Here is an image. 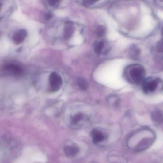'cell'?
Returning a JSON list of instances; mask_svg holds the SVG:
<instances>
[{
	"label": "cell",
	"mask_w": 163,
	"mask_h": 163,
	"mask_svg": "<svg viewBox=\"0 0 163 163\" xmlns=\"http://www.w3.org/2000/svg\"><path fill=\"white\" fill-rule=\"evenodd\" d=\"M72 26L70 24H67L66 26V30H65V33L64 36L66 38H69L70 37V35L72 34Z\"/></svg>",
	"instance_id": "5bb4252c"
},
{
	"label": "cell",
	"mask_w": 163,
	"mask_h": 163,
	"mask_svg": "<svg viewBox=\"0 0 163 163\" xmlns=\"http://www.w3.org/2000/svg\"><path fill=\"white\" fill-rule=\"evenodd\" d=\"M107 1H79L78 2H81L82 5L87 7H97L102 6L105 5Z\"/></svg>",
	"instance_id": "9c48e42d"
},
{
	"label": "cell",
	"mask_w": 163,
	"mask_h": 163,
	"mask_svg": "<svg viewBox=\"0 0 163 163\" xmlns=\"http://www.w3.org/2000/svg\"><path fill=\"white\" fill-rule=\"evenodd\" d=\"M104 41H98L94 45L93 49H94V51L96 53L99 54L102 53V51L104 49Z\"/></svg>",
	"instance_id": "7c38bea8"
},
{
	"label": "cell",
	"mask_w": 163,
	"mask_h": 163,
	"mask_svg": "<svg viewBox=\"0 0 163 163\" xmlns=\"http://www.w3.org/2000/svg\"><path fill=\"white\" fill-rule=\"evenodd\" d=\"M4 70H6L9 72L12 73L14 75L21 74L23 72V70L19 66L13 64H8L6 65L4 67Z\"/></svg>",
	"instance_id": "52a82bcc"
},
{
	"label": "cell",
	"mask_w": 163,
	"mask_h": 163,
	"mask_svg": "<svg viewBox=\"0 0 163 163\" xmlns=\"http://www.w3.org/2000/svg\"><path fill=\"white\" fill-rule=\"evenodd\" d=\"M108 102L113 106H116L119 103V99L116 96H112L109 98Z\"/></svg>",
	"instance_id": "2e32d148"
},
{
	"label": "cell",
	"mask_w": 163,
	"mask_h": 163,
	"mask_svg": "<svg viewBox=\"0 0 163 163\" xmlns=\"http://www.w3.org/2000/svg\"><path fill=\"white\" fill-rule=\"evenodd\" d=\"M91 136L93 142L94 144H97L105 140L108 135L106 132L101 129L94 128L91 132Z\"/></svg>",
	"instance_id": "8992f818"
},
{
	"label": "cell",
	"mask_w": 163,
	"mask_h": 163,
	"mask_svg": "<svg viewBox=\"0 0 163 163\" xmlns=\"http://www.w3.org/2000/svg\"><path fill=\"white\" fill-rule=\"evenodd\" d=\"M109 163H127V161L126 158L119 155L112 154L108 157Z\"/></svg>",
	"instance_id": "8fae6325"
},
{
	"label": "cell",
	"mask_w": 163,
	"mask_h": 163,
	"mask_svg": "<svg viewBox=\"0 0 163 163\" xmlns=\"http://www.w3.org/2000/svg\"><path fill=\"white\" fill-rule=\"evenodd\" d=\"M52 16H53V15H52L50 13H49L46 14H45V19L46 20L50 19L52 17Z\"/></svg>",
	"instance_id": "ac0fdd59"
},
{
	"label": "cell",
	"mask_w": 163,
	"mask_h": 163,
	"mask_svg": "<svg viewBox=\"0 0 163 163\" xmlns=\"http://www.w3.org/2000/svg\"><path fill=\"white\" fill-rule=\"evenodd\" d=\"M63 84L61 76L57 72H53L49 76L50 91L55 92L60 90Z\"/></svg>",
	"instance_id": "277c9868"
},
{
	"label": "cell",
	"mask_w": 163,
	"mask_h": 163,
	"mask_svg": "<svg viewBox=\"0 0 163 163\" xmlns=\"http://www.w3.org/2000/svg\"><path fill=\"white\" fill-rule=\"evenodd\" d=\"M105 33V29L104 26L102 25L98 26L97 28V30H96V34H97V37H102L104 35Z\"/></svg>",
	"instance_id": "9a60e30c"
},
{
	"label": "cell",
	"mask_w": 163,
	"mask_h": 163,
	"mask_svg": "<svg viewBox=\"0 0 163 163\" xmlns=\"http://www.w3.org/2000/svg\"><path fill=\"white\" fill-rule=\"evenodd\" d=\"M151 119L156 125H161L163 123V114L159 111H154L152 112Z\"/></svg>",
	"instance_id": "ba28073f"
},
{
	"label": "cell",
	"mask_w": 163,
	"mask_h": 163,
	"mask_svg": "<svg viewBox=\"0 0 163 163\" xmlns=\"http://www.w3.org/2000/svg\"><path fill=\"white\" fill-rule=\"evenodd\" d=\"M60 2H61L59 1H49L47 2L48 3V5L50 6L54 7H57L59 5Z\"/></svg>",
	"instance_id": "e0dca14e"
},
{
	"label": "cell",
	"mask_w": 163,
	"mask_h": 163,
	"mask_svg": "<svg viewBox=\"0 0 163 163\" xmlns=\"http://www.w3.org/2000/svg\"><path fill=\"white\" fill-rule=\"evenodd\" d=\"M89 121L87 115L82 112H78L71 117L70 124L73 128H80L87 124Z\"/></svg>",
	"instance_id": "3957f363"
},
{
	"label": "cell",
	"mask_w": 163,
	"mask_h": 163,
	"mask_svg": "<svg viewBox=\"0 0 163 163\" xmlns=\"http://www.w3.org/2000/svg\"><path fill=\"white\" fill-rule=\"evenodd\" d=\"M0 7H1V5H0Z\"/></svg>",
	"instance_id": "d6986e66"
},
{
	"label": "cell",
	"mask_w": 163,
	"mask_h": 163,
	"mask_svg": "<svg viewBox=\"0 0 163 163\" xmlns=\"http://www.w3.org/2000/svg\"><path fill=\"white\" fill-rule=\"evenodd\" d=\"M143 91L146 94H151L163 87V82L158 78L149 77L144 80L142 83Z\"/></svg>",
	"instance_id": "7a4b0ae2"
},
{
	"label": "cell",
	"mask_w": 163,
	"mask_h": 163,
	"mask_svg": "<svg viewBox=\"0 0 163 163\" xmlns=\"http://www.w3.org/2000/svg\"><path fill=\"white\" fill-rule=\"evenodd\" d=\"M77 84L81 90H85L88 87V84L86 80L83 78H79L77 80Z\"/></svg>",
	"instance_id": "4fadbf2b"
},
{
	"label": "cell",
	"mask_w": 163,
	"mask_h": 163,
	"mask_svg": "<svg viewBox=\"0 0 163 163\" xmlns=\"http://www.w3.org/2000/svg\"><path fill=\"white\" fill-rule=\"evenodd\" d=\"M64 152L69 158H74L78 154L80 148L75 143L71 141H67L64 146Z\"/></svg>",
	"instance_id": "5b68a950"
},
{
	"label": "cell",
	"mask_w": 163,
	"mask_h": 163,
	"mask_svg": "<svg viewBox=\"0 0 163 163\" xmlns=\"http://www.w3.org/2000/svg\"><path fill=\"white\" fill-rule=\"evenodd\" d=\"M26 32L25 30H21L17 32L13 36V39L14 42L17 44L21 43L26 37Z\"/></svg>",
	"instance_id": "30bf717a"
},
{
	"label": "cell",
	"mask_w": 163,
	"mask_h": 163,
	"mask_svg": "<svg viewBox=\"0 0 163 163\" xmlns=\"http://www.w3.org/2000/svg\"><path fill=\"white\" fill-rule=\"evenodd\" d=\"M123 75L126 80L131 84H142L145 79V69L139 64H133L127 66Z\"/></svg>",
	"instance_id": "6da1fadb"
}]
</instances>
